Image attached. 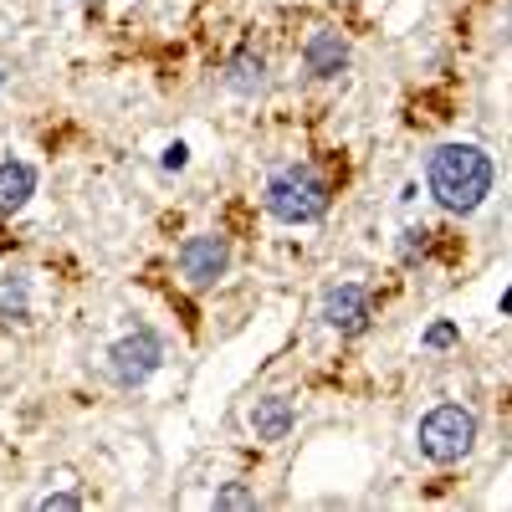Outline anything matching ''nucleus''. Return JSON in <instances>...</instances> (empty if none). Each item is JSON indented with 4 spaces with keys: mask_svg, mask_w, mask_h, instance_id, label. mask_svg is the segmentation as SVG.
<instances>
[{
    "mask_svg": "<svg viewBox=\"0 0 512 512\" xmlns=\"http://www.w3.org/2000/svg\"><path fill=\"white\" fill-rule=\"evenodd\" d=\"M226 88H231V93H241V98L262 93V88H267V62L256 57L251 47H241V52L231 57V67H226Z\"/></svg>",
    "mask_w": 512,
    "mask_h": 512,
    "instance_id": "10",
    "label": "nucleus"
},
{
    "mask_svg": "<svg viewBox=\"0 0 512 512\" xmlns=\"http://www.w3.org/2000/svg\"><path fill=\"white\" fill-rule=\"evenodd\" d=\"M36 507L41 512H72V507H82V492H47Z\"/></svg>",
    "mask_w": 512,
    "mask_h": 512,
    "instance_id": "14",
    "label": "nucleus"
},
{
    "mask_svg": "<svg viewBox=\"0 0 512 512\" xmlns=\"http://www.w3.org/2000/svg\"><path fill=\"white\" fill-rule=\"evenodd\" d=\"M31 195H36V164H26V159L0 164V216H16Z\"/></svg>",
    "mask_w": 512,
    "mask_h": 512,
    "instance_id": "9",
    "label": "nucleus"
},
{
    "mask_svg": "<svg viewBox=\"0 0 512 512\" xmlns=\"http://www.w3.org/2000/svg\"><path fill=\"white\" fill-rule=\"evenodd\" d=\"M180 272L190 287H216L226 272H231V241L216 236V231H205V236H190L180 246Z\"/></svg>",
    "mask_w": 512,
    "mask_h": 512,
    "instance_id": "5",
    "label": "nucleus"
},
{
    "mask_svg": "<svg viewBox=\"0 0 512 512\" xmlns=\"http://www.w3.org/2000/svg\"><path fill=\"white\" fill-rule=\"evenodd\" d=\"M420 344H425V349H451V344H461V328H456L451 318H441V323H431V328L420 333Z\"/></svg>",
    "mask_w": 512,
    "mask_h": 512,
    "instance_id": "13",
    "label": "nucleus"
},
{
    "mask_svg": "<svg viewBox=\"0 0 512 512\" xmlns=\"http://www.w3.org/2000/svg\"><path fill=\"white\" fill-rule=\"evenodd\" d=\"M502 318H512V287L502 292Z\"/></svg>",
    "mask_w": 512,
    "mask_h": 512,
    "instance_id": "17",
    "label": "nucleus"
},
{
    "mask_svg": "<svg viewBox=\"0 0 512 512\" xmlns=\"http://www.w3.org/2000/svg\"><path fill=\"white\" fill-rule=\"evenodd\" d=\"M292 425H297V405H292L287 395L256 400V410H251V431H256V441H287V436H292Z\"/></svg>",
    "mask_w": 512,
    "mask_h": 512,
    "instance_id": "8",
    "label": "nucleus"
},
{
    "mask_svg": "<svg viewBox=\"0 0 512 512\" xmlns=\"http://www.w3.org/2000/svg\"><path fill=\"white\" fill-rule=\"evenodd\" d=\"M159 164H164V169H185V164H190V144H180V139H175V144H169V149L159 154Z\"/></svg>",
    "mask_w": 512,
    "mask_h": 512,
    "instance_id": "16",
    "label": "nucleus"
},
{
    "mask_svg": "<svg viewBox=\"0 0 512 512\" xmlns=\"http://www.w3.org/2000/svg\"><path fill=\"white\" fill-rule=\"evenodd\" d=\"M246 507H256V492H251V487L226 482V487L216 492V512H246Z\"/></svg>",
    "mask_w": 512,
    "mask_h": 512,
    "instance_id": "12",
    "label": "nucleus"
},
{
    "mask_svg": "<svg viewBox=\"0 0 512 512\" xmlns=\"http://www.w3.org/2000/svg\"><path fill=\"white\" fill-rule=\"evenodd\" d=\"M425 246H431V231H425V226H410V231H405V246H400V256H405V262H415V256H420Z\"/></svg>",
    "mask_w": 512,
    "mask_h": 512,
    "instance_id": "15",
    "label": "nucleus"
},
{
    "mask_svg": "<svg viewBox=\"0 0 512 512\" xmlns=\"http://www.w3.org/2000/svg\"><path fill=\"white\" fill-rule=\"evenodd\" d=\"M303 67L318 77V82H333V77H344V67H349V41L338 36V31H313L308 36V47H303Z\"/></svg>",
    "mask_w": 512,
    "mask_h": 512,
    "instance_id": "7",
    "label": "nucleus"
},
{
    "mask_svg": "<svg viewBox=\"0 0 512 512\" xmlns=\"http://www.w3.org/2000/svg\"><path fill=\"white\" fill-rule=\"evenodd\" d=\"M262 205H267V216H277L282 226H313V221L328 216V185H323L318 169L287 164V169H277V175L267 180Z\"/></svg>",
    "mask_w": 512,
    "mask_h": 512,
    "instance_id": "2",
    "label": "nucleus"
},
{
    "mask_svg": "<svg viewBox=\"0 0 512 512\" xmlns=\"http://www.w3.org/2000/svg\"><path fill=\"white\" fill-rule=\"evenodd\" d=\"M492 154L477 144H441L425 164V185H431L436 205L451 210V216H472V210L492 195Z\"/></svg>",
    "mask_w": 512,
    "mask_h": 512,
    "instance_id": "1",
    "label": "nucleus"
},
{
    "mask_svg": "<svg viewBox=\"0 0 512 512\" xmlns=\"http://www.w3.org/2000/svg\"><path fill=\"white\" fill-rule=\"evenodd\" d=\"M369 318H374V292H369V287H359V282L328 287V297H323V323H328L333 333L354 338V333L369 328Z\"/></svg>",
    "mask_w": 512,
    "mask_h": 512,
    "instance_id": "6",
    "label": "nucleus"
},
{
    "mask_svg": "<svg viewBox=\"0 0 512 512\" xmlns=\"http://www.w3.org/2000/svg\"><path fill=\"white\" fill-rule=\"evenodd\" d=\"M164 364V338L154 328H134V333H123L118 344L108 349V374L118 390H139V384H149Z\"/></svg>",
    "mask_w": 512,
    "mask_h": 512,
    "instance_id": "4",
    "label": "nucleus"
},
{
    "mask_svg": "<svg viewBox=\"0 0 512 512\" xmlns=\"http://www.w3.org/2000/svg\"><path fill=\"white\" fill-rule=\"evenodd\" d=\"M0 318H11V323L31 318V277H21V272L0 277Z\"/></svg>",
    "mask_w": 512,
    "mask_h": 512,
    "instance_id": "11",
    "label": "nucleus"
},
{
    "mask_svg": "<svg viewBox=\"0 0 512 512\" xmlns=\"http://www.w3.org/2000/svg\"><path fill=\"white\" fill-rule=\"evenodd\" d=\"M477 415L466 410V405H436V410H425L420 425H415V446L425 461H436V466H451L461 461L466 451L477 446Z\"/></svg>",
    "mask_w": 512,
    "mask_h": 512,
    "instance_id": "3",
    "label": "nucleus"
}]
</instances>
